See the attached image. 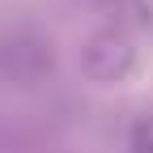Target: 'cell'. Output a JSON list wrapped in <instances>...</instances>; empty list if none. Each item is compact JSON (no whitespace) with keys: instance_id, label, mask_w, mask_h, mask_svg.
<instances>
[{"instance_id":"obj_1","label":"cell","mask_w":153,"mask_h":153,"mask_svg":"<svg viewBox=\"0 0 153 153\" xmlns=\"http://www.w3.org/2000/svg\"><path fill=\"white\" fill-rule=\"evenodd\" d=\"M81 64H85V72L94 76V81L111 85V81H123V76L132 72L136 51H132V43H128L119 30H102V34H94L89 43H85Z\"/></svg>"},{"instance_id":"obj_2","label":"cell","mask_w":153,"mask_h":153,"mask_svg":"<svg viewBox=\"0 0 153 153\" xmlns=\"http://www.w3.org/2000/svg\"><path fill=\"white\" fill-rule=\"evenodd\" d=\"M128 149L132 153H153V119H140L128 136Z\"/></svg>"}]
</instances>
